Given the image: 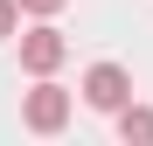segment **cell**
Wrapping results in <instances>:
<instances>
[{
  "label": "cell",
  "instance_id": "3",
  "mask_svg": "<svg viewBox=\"0 0 153 146\" xmlns=\"http://www.w3.org/2000/svg\"><path fill=\"white\" fill-rule=\"evenodd\" d=\"M21 118H28V132H63V125H70V90L42 77L28 97H21Z\"/></svg>",
  "mask_w": 153,
  "mask_h": 146
},
{
  "label": "cell",
  "instance_id": "1",
  "mask_svg": "<svg viewBox=\"0 0 153 146\" xmlns=\"http://www.w3.org/2000/svg\"><path fill=\"white\" fill-rule=\"evenodd\" d=\"M84 104H91V111H111V118H118L125 104H132V77H125L118 63H91V70H84Z\"/></svg>",
  "mask_w": 153,
  "mask_h": 146
},
{
  "label": "cell",
  "instance_id": "5",
  "mask_svg": "<svg viewBox=\"0 0 153 146\" xmlns=\"http://www.w3.org/2000/svg\"><path fill=\"white\" fill-rule=\"evenodd\" d=\"M70 0H21V14H35V21H49V14H63Z\"/></svg>",
  "mask_w": 153,
  "mask_h": 146
},
{
  "label": "cell",
  "instance_id": "2",
  "mask_svg": "<svg viewBox=\"0 0 153 146\" xmlns=\"http://www.w3.org/2000/svg\"><path fill=\"white\" fill-rule=\"evenodd\" d=\"M63 56H70V42H63V28H49V21H35V28L21 35V70H28V77H56Z\"/></svg>",
  "mask_w": 153,
  "mask_h": 146
},
{
  "label": "cell",
  "instance_id": "6",
  "mask_svg": "<svg viewBox=\"0 0 153 146\" xmlns=\"http://www.w3.org/2000/svg\"><path fill=\"white\" fill-rule=\"evenodd\" d=\"M14 21H21V0H0V42L14 35Z\"/></svg>",
  "mask_w": 153,
  "mask_h": 146
},
{
  "label": "cell",
  "instance_id": "4",
  "mask_svg": "<svg viewBox=\"0 0 153 146\" xmlns=\"http://www.w3.org/2000/svg\"><path fill=\"white\" fill-rule=\"evenodd\" d=\"M118 139L146 146V139H153V111H146V104H125V111H118Z\"/></svg>",
  "mask_w": 153,
  "mask_h": 146
}]
</instances>
